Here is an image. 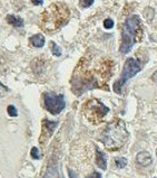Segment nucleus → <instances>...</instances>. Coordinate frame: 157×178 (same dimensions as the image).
<instances>
[{
	"label": "nucleus",
	"instance_id": "22",
	"mask_svg": "<svg viewBox=\"0 0 157 178\" xmlns=\"http://www.w3.org/2000/svg\"><path fill=\"white\" fill-rule=\"evenodd\" d=\"M68 174H69V177L70 178H77L76 175H75V173H74L71 169H68Z\"/></svg>",
	"mask_w": 157,
	"mask_h": 178
},
{
	"label": "nucleus",
	"instance_id": "16",
	"mask_svg": "<svg viewBox=\"0 0 157 178\" xmlns=\"http://www.w3.org/2000/svg\"><path fill=\"white\" fill-rule=\"evenodd\" d=\"M30 155H31V157H33V159H39V158H40V153H39V150H38V148H36V147H33V148L31 149V151H30Z\"/></svg>",
	"mask_w": 157,
	"mask_h": 178
},
{
	"label": "nucleus",
	"instance_id": "15",
	"mask_svg": "<svg viewBox=\"0 0 157 178\" xmlns=\"http://www.w3.org/2000/svg\"><path fill=\"white\" fill-rule=\"evenodd\" d=\"M104 27L106 28V29H111L114 27V21H113V19H110V18H107L104 20Z\"/></svg>",
	"mask_w": 157,
	"mask_h": 178
},
{
	"label": "nucleus",
	"instance_id": "2",
	"mask_svg": "<svg viewBox=\"0 0 157 178\" xmlns=\"http://www.w3.org/2000/svg\"><path fill=\"white\" fill-rule=\"evenodd\" d=\"M128 139V132L123 120L116 119L107 124L100 134L99 140L109 150H117L121 148Z\"/></svg>",
	"mask_w": 157,
	"mask_h": 178
},
{
	"label": "nucleus",
	"instance_id": "21",
	"mask_svg": "<svg viewBox=\"0 0 157 178\" xmlns=\"http://www.w3.org/2000/svg\"><path fill=\"white\" fill-rule=\"evenodd\" d=\"M31 2H33L35 6H40V5H42L44 0H31Z\"/></svg>",
	"mask_w": 157,
	"mask_h": 178
},
{
	"label": "nucleus",
	"instance_id": "19",
	"mask_svg": "<svg viewBox=\"0 0 157 178\" xmlns=\"http://www.w3.org/2000/svg\"><path fill=\"white\" fill-rule=\"evenodd\" d=\"M87 178H102V175L99 174V173H97V171H95V173H93V174L89 175Z\"/></svg>",
	"mask_w": 157,
	"mask_h": 178
},
{
	"label": "nucleus",
	"instance_id": "1",
	"mask_svg": "<svg viewBox=\"0 0 157 178\" xmlns=\"http://www.w3.org/2000/svg\"><path fill=\"white\" fill-rule=\"evenodd\" d=\"M69 17L70 11L66 5L60 2L52 4L41 15V28L46 31H55L65 26L69 20Z\"/></svg>",
	"mask_w": 157,
	"mask_h": 178
},
{
	"label": "nucleus",
	"instance_id": "5",
	"mask_svg": "<svg viewBox=\"0 0 157 178\" xmlns=\"http://www.w3.org/2000/svg\"><path fill=\"white\" fill-rule=\"evenodd\" d=\"M140 70H142V65H140V63H139L137 59L133 58V57L128 58L125 62L121 78L117 80L115 82V84H114V91L116 93H118V94H121V87H123V85H124L129 78H132L138 72H140Z\"/></svg>",
	"mask_w": 157,
	"mask_h": 178
},
{
	"label": "nucleus",
	"instance_id": "11",
	"mask_svg": "<svg viewBox=\"0 0 157 178\" xmlns=\"http://www.w3.org/2000/svg\"><path fill=\"white\" fill-rule=\"evenodd\" d=\"M30 43L33 46L35 47H42L45 45V37L41 35V34H37V35H33V37H30Z\"/></svg>",
	"mask_w": 157,
	"mask_h": 178
},
{
	"label": "nucleus",
	"instance_id": "14",
	"mask_svg": "<svg viewBox=\"0 0 157 178\" xmlns=\"http://www.w3.org/2000/svg\"><path fill=\"white\" fill-rule=\"evenodd\" d=\"M7 111H8V114L10 115V117H17L18 115V111H17V109L14 105H9L7 108Z\"/></svg>",
	"mask_w": 157,
	"mask_h": 178
},
{
	"label": "nucleus",
	"instance_id": "8",
	"mask_svg": "<svg viewBox=\"0 0 157 178\" xmlns=\"http://www.w3.org/2000/svg\"><path fill=\"white\" fill-rule=\"evenodd\" d=\"M136 160H137V163H138L139 165H142V166H144V167H146V166H148V165L152 163V156H150L149 152L142 151L137 155Z\"/></svg>",
	"mask_w": 157,
	"mask_h": 178
},
{
	"label": "nucleus",
	"instance_id": "12",
	"mask_svg": "<svg viewBox=\"0 0 157 178\" xmlns=\"http://www.w3.org/2000/svg\"><path fill=\"white\" fill-rule=\"evenodd\" d=\"M50 48H51V52L55 56H60L61 55V48L59 47L58 45L56 44L55 41H50Z\"/></svg>",
	"mask_w": 157,
	"mask_h": 178
},
{
	"label": "nucleus",
	"instance_id": "10",
	"mask_svg": "<svg viewBox=\"0 0 157 178\" xmlns=\"http://www.w3.org/2000/svg\"><path fill=\"white\" fill-rule=\"evenodd\" d=\"M6 20L9 25H12L14 27H22L24 26V20H22L20 17H17V16L14 15H8L6 17Z\"/></svg>",
	"mask_w": 157,
	"mask_h": 178
},
{
	"label": "nucleus",
	"instance_id": "20",
	"mask_svg": "<svg viewBox=\"0 0 157 178\" xmlns=\"http://www.w3.org/2000/svg\"><path fill=\"white\" fill-rule=\"evenodd\" d=\"M54 174H55V173L51 170V169H49V170L47 171V174L45 175L44 178H54Z\"/></svg>",
	"mask_w": 157,
	"mask_h": 178
},
{
	"label": "nucleus",
	"instance_id": "23",
	"mask_svg": "<svg viewBox=\"0 0 157 178\" xmlns=\"http://www.w3.org/2000/svg\"><path fill=\"white\" fill-rule=\"evenodd\" d=\"M156 155H157V150H156Z\"/></svg>",
	"mask_w": 157,
	"mask_h": 178
},
{
	"label": "nucleus",
	"instance_id": "4",
	"mask_svg": "<svg viewBox=\"0 0 157 178\" xmlns=\"http://www.w3.org/2000/svg\"><path fill=\"white\" fill-rule=\"evenodd\" d=\"M108 112H109V109L97 99L87 101L84 105V113L86 118L94 123L100 122Z\"/></svg>",
	"mask_w": 157,
	"mask_h": 178
},
{
	"label": "nucleus",
	"instance_id": "9",
	"mask_svg": "<svg viewBox=\"0 0 157 178\" xmlns=\"http://www.w3.org/2000/svg\"><path fill=\"white\" fill-rule=\"evenodd\" d=\"M96 163H97V166H98L100 169L106 170V168H107L106 157H105V155H104L100 150H98V149H97V151H96Z\"/></svg>",
	"mask_w": 157,
	"mask_h": 178
},
{
	"label": "nucleus",
	"instance_id": "18",
	"mask_svg": "<svg viewBox=\"0 0 157 178\" xmlns=\"http://www.w3.org/2000/svg\"><path fill=\"white\" fill-rule=\"evenodd\" d=\"M8 91H9V90H8L7 86H5L2 83H0V97H5L8 93Z\"/></svg>",
	"mask_w": 157,
	"mask_h": 178
},
{
	"label": "nucleus",
	"instance_id": "13",
	"mask_svg": "<svg viewBox=\"0 0 157 178\" xmlns=\"http://www.w3.org/2000/svg\"><path fill=\"white\" fill-rule=\"evenodd\" d=\"M115 163H116V166L118 168H124L127 165V159L121 158V157H116L115 158Z\"/></svg>",
	"mask_w": 157,
	"mask_h": 178
},
{
	"label": "nucleus",
	"instance_id": "6",
	"mask_svg": "<svg viewBox=\"0 0 157 178\" xmlns=\"http://www.w3.org/2000/svg\"><path fill=\"white\" fill-rule=\"evenodd\" d=\"M45 108L50 112L51 114H58L65 109V100L62 94H55V93L47 92L44 95Z\"/></svg>",
	"mask_w": 157,
	"mask_h": 178
},
{
	"label": "nucleus",
	"instance_id": "7",
	"mask_svg": "<svg viewBox=\"0 0 157 178\" xmlns=\"http://www.w3.org/2000/svg\"><path fill=\"white\" fill-rule=\"evenodd\" d=\"M57 122H51L49 120H44L42 122V137L46 136V138H49L51 134L54 132V129L57 127ZM41 137V138H42Z\"/></svg>",
	"mask_w": 157,
	"mask_h": 178
},
{
	"label": "nucleus",
	"instance_id": "17",
	"mask_svg": "<svg viewBox=\"0 0 157 178\" xmlns=\"http://www.w3.org/2000/svg\"><path fill=\"white\" fill-rule=\"evenodd\" d=\"M93 4H94V0H80V2H79V5H80L83 8L90 7Z\"/></svg>",
	"mask_w": 157,
	"mask_h": 178
},
{
	"label": "nucleus",
	"instance_id": "3",
	"mask_svg": "<svg viewBox=\"0 0 157 178\" xmlns=\"http://www.w3.org/2000/svg\"><path fill=\"white\" fill-rule=\"evenodd\" d=\"M139 16L133 15L129 16L123 27V35H121V53L127 54L130 52L133 45L135 44L139 38L142 37V30L139 29Z\"/></svg>",
	"mask_w": 157,
	"mask_h": 178
}]
</instances>
